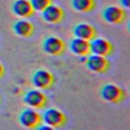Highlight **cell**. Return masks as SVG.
<instances>
[{
    "label": "cell",
    "instance_id": "6da1fadb",
    "mask_svg": "<svg viewBox=\"0 0 130 130\" xmlns=\"http://www.w3.org/2000/svg\"><path fill=\"white\" fill-rule=\"evenodd\" d=\"M100 96L102 99L108 102V103H122L126 99V92L124 89H121L117 85H112V83H107L100 87Z\"/></svg>",
    "mask_w": 130,
    "mask_h": 130
},
{
    "label": "cell",
    "instance_id": "7a4b0ae2",
    "mask_svg": "<svg viewBox=\"0 0 130 130\" xmlns=\"http://www.w3.org/2000/svg\"><path fill=\"white\" fill-rule=\"evenodd\" d=\"M42 122H44L46 125H50L55 129H59V127H64L67 125L68 117L60 109H56V108H47L42 115Z\"/></svg>",
    "mask_w": 130,
    "mask_h": 130
},
{
    "label": "cell",
    "instance_id": "3957f363",
    "mask_svg": "<svg viewBox=\"0 0 130 130\" xmlns=\"http://www.w3.org/2000/svg\"><path fill=\"white\" fill-rule=\"evenodd\" d=\"M55 75L50 70L46 69H39L32 73L31 75V83L35 89L39 90H48L55 85Z\"/></svg>",
    "mask_w": 130,
    "mask_h": 130
},
{
    "label": "cell",
    "instance_id": "277c9868",
    "mask_svg": "<svg viewBox=\"0 0 130 130\" xmlns=\"http://www.w3.org/2000/svg\"><path fill=\"white\" fill-rule=\"evenodd\" d=\"M42 47H43L44 53L51 55V56H60L67 51V44H65V42L61 38L55 37V35L46 37L44 40H43V43H42Z\"/></svg>",
    "mask_w": 130,
    "mask_h": 130
},
{
    "label": "cell",
    "instance_id": "5b68a950",
    "mask_svg": "<svg viewBox=\"0 0 130 130\" xmlns=\"http://www.w3.org/2000/svg\"><path fill=\"white\" fill-rule=\"evenodd\" d=\"M24 103L30 108H34V109H43L48 104V98L42 90L34 89L24 95Z\"/></svg>",
    "mask_w": 130,
    "mask_h": 130
},
{
    "label": "cell",
    "instance_id": "8992f818",
    "mask_svg": "<svg viewBox=\"0 0 130 130\" xmlns=\"http://www.w3.org/2000/svg\"><path fill=\"white\" fill-rule=\"evenodd\" d=\"M86 68H87L90 72L104 74L107 72H109L111 62L104 56H99V55L90 53V55L87 56V59H86Z\"/></svg>",
    "mask_w": 130,
    "mask_h": 130
},
{
    "label": "cell",
    "instance_id": "52a82bcc",
    "mask_svg": "<svg viewBox=\"0 0 130 130\" xmlns=\"http://www.w3.org/2000/svg\"><path fill=\"white\" fill-rule=\"evenodd\" d=\"M18 121L24 127L27 129H35L42 124V115L38 113L34 108H26L18 116Z\"/></svg>",
    "mask_w": 130,
    "mask_h": 130
},
{
    "label": "cell",
    "instance_id": "ba28073f",
    "mask_svg": "<svg viewBox=\"0 0 130 130\" xmlns=\"http://www.w3.org/2000/svg\"><path fill=\"white\" fill-rule=\"evenodd\" d=\"M90 51L94 55L108 57L113 53V44L104 38L95 37L92 40H90Z\"/></svg>",
    "mask_w": 130,
    "mask_h": 130
},
{
    "label": "cell",
    "instance_id": "9c48e42d",
    "mask_svg": "<svg viewBox=\"0 0 130 130\" xmlns=\"http://www.w3.org/2000/svg\"><path fill=\"white\" fill-rule=\"evenodd\" d=\"M103 20L107 24H112V25H118L125 21L126 18V13L121 7H116V5H109L104 8L103 10Z\"/></svg>",
    "mask_w": 130,
    "mask_h": 130
},
{
    "label": "cell",
    "instance_id": "30bf717a",
    "mask_svg": "<svg viewBox=\"0 0 130 130\" xmlns=\"http://www.w3.org/2000/svg\"><path fill=\"white\" fill-rule=\"evenodd\" d=\"M64 10L55 4H50L46 9L42 10V18L48 24H59L64 20Z\"/></svg>",
    "mask_w": 130,
    "mask_h": 130
},
{
    "label": "cell",
    "instance_id": "8fae6325",
    "mask_svg": "<svg viewBox=\"0 0 130 130\" xmlns=\"http://www.w3.org/2000/svg\"><path fill=\"white\" fill-rule=\"evenodd\" d=\"M73 35L75 38L90 42L95 37H98V31L91 24H77L73 27Z\"/></svg>",
    "mask_w": 130,
    "mask_h": 130
},
{
    "label": "cell",
    "instance_id": "7c38bea8",
    "mask_svg": "<svg viewBox=\"0 0 130 130\" xmlns=\"http://www.w3.org/2000/svg\"><path fill=\"white\" fill-rule=\"evenodd\" d=\"M12 10L16 16L22 18H30L35 13L29 0H16L12 4Z\"/></svg>",
    "mask_w": 130,
    "mask_h": 130
},
{
    "label": "cell",
    "instance_id": "4fadbf2b",
    "mask_svg": "<svg viewBox=\"0 0 130 130\" xmlns=\"http://www.w3.org/2000/svg\"><path fill=\"white\" fill-rule=\"evenodd\" d=\"M13 32L21 38H30L35 32V27L27 20H20L13 24Z\"/></svg>",
    "mask_w": 130,
    "mask_h": 130
},
{
    "label": "cell",
    "instance_id": "5bb4252c",
    "mask_svg": "<svg viewBox=\"0 0 130 130\" xmlns=\"http://www.w3.org/2000/svg\"><path fill=\"white\" fill-rule=\"evenodd\" d=\"M69 50L77 56H89L90 51V42L79 39V38H73L69 43Z\"/></svg>",
    "mask_w": 130,
    "mask_h": 130
},
{
    "label": "cell",
    "instance_id": "9a60e30c",
    "mask_svg": "<svg viewBox=\"0 0 130 130\" xmlns=\"http://www.w3.org/2000/svg\"><path fill=\"white\" fill-rule=\"evenodd\" d=\"M72 7L77 12L87 13L95 8V0H72Z\"/></svg>",
    "mask_w": 130,
    "mask_h": 130
},
{
    "label": "cell",
    "instance_id": "2e32d148",
    "mask_svg": "<svg viewBox=\"0 0 130 130\" xmlns=\"http://www.w3.org/2000/svg\"><path fill=\"white\" fill-rule=\"evenodd\" d=\"M34 12H42L43 9H46L50 4H52V0H29Z\"/></svg>",
    "mask_w": 130,
    "mask_h": 130
},
{
    "label": "cell",
    "instance_id": "e0dca14e",
    "mask_svg": "<svg viewBox=\"0 0 130 130\" xmlns=\"http://www.w3.org/2000/svg\"><path fill=\"white\" fill-rule=\"evenodd\" d=\"M34 130H56L55 127H52L50 125H46V124H40L39 126H37Z\"/></svg>",
    "mask_w": 130,
    "mask_h": 130
},
{
    "label": "cell",
    "instance_id": "ac0fdd59",
    "mask_svg": "<svg viewBox=\"0 0 130 130\" xmlns=\"http://www.w3.org/2000/svg\"><path fill=\"white\" fill-rule=\"evenodd\" d=\"M4 74H5V69H4V65L0 62V79H2L4 77Z\"/></svg>",
    "mask_w": 130,
    "mask_h": 130
},
{
    "label": "cell",
    "instance_id": "d6986e66",
    "mask_svg": "<svg viewBox=\"0 0 130 130\" xmlns=\"http://www.w3.org/2000/svg\"><path fill=\"white\" fill-rule=\"evenodd\" d=\"M120 3H121L125 8H129V7H130V0H120Z\"/></svg>",
    "mask_w": 130,
    "mask_h": 130
},
{
    "label": "cell",
    "instance_id": "ffe728a7",
    "mask_svg": "<svg viewBox=\"0 0 130 130\" xmlns=\"http://www.w3.org/2000/svg\"><path fill=\"white\" fill-rule=\"evenodd\" d=\"M0 100H2V98H0Z\"/></svg>",
    "mask_w": 130,
    "mask_h": 130
}]
</instances>
